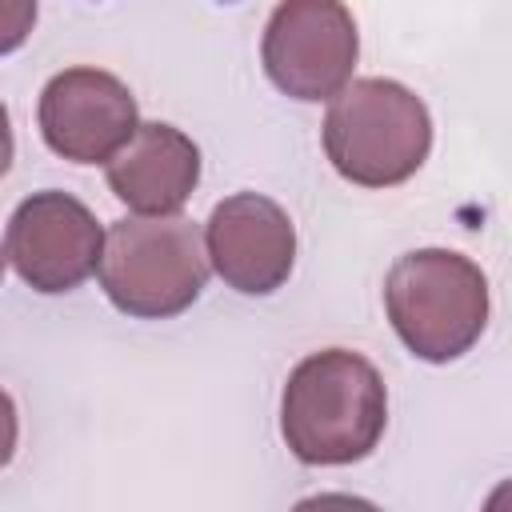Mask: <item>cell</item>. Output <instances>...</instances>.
I'll list each match as a JSON object with an SVG mask.
<instances>
[{"label": "cell", "instance_id": "277c9868", "mask_svg": "<svg viewBox=\"0 0 512 512\" xmlns=\"http://www.w3.org/2000/svg\"><path fill=\"white\" fill-rule=\"evenodd\" d=\"M384 312L404 348L428 364L460 360L488 324V276L452 248L396 256L384 280Z\"/></svg>", "mask_w": 512, "mask_h": 512}, {"label": "cell", "instance_id": "9c48e42d", "mask_svg": "<svg viewBox=\"0 0 512 512\" xmlns=\"http://www.w3.org/2000/svg\"><path fill=\"white\" fill-rule=\"evenodd\" d=\"M116 200L140 216L180 212L200 184V148L172 124H136V132L104 160Z\"/></svg>", "mask_w": 512, "mask_h": 512}, {"label": "cell", "instance_id": "6da1fadb", "mask_svg": "<svg viewBox=\"0 0 512 512\" xmlns=\"http://www.w3.org/2000/svg\"><path fill=\"white\" fill-rule=\"evenodd\" d=\"M388 424V392L372 360L348 348L304 356L280 396V436L300 464H356Z\"/></svg>", "mask_w": 512, "mask_h": 512}, {"label": "cell", "instance_id": "5bb4252c", "mask_svg": "<svg viewBox=\"0 0 512 512\" xmlns=\"http://www.w3.org/2000/svg\"><path fill=\"white\" fill-rule=\"evenodd\" d=\"M220 4H232V0H220Z\"/></svg>", "mask_w": 512, "mask_h": 512}, {"label": "cell", "instance_id": "8fae6325", "mask_svg": "<svg viewBox=\"0 0 512 512\" xmlns=\"http://www.w3.org/2000/svg\"><path fill=\"white\" fill-rule=\"evenodd\" d=\"M16 436H20L16 404H12V396L0 388V468L12 460V452H16Z\"/></svg>", "mask_w": 512, "mask_h": 512}, {"label": "cell", "instance_id": "30bf717a", "mask_svg": "<svg viewBox=\"0 0 512 512\" xmlns=\"http://www.w3.org/2000/svg\"><path fill=\"white\" fill-rule=\"evenodd\" d=\"M36 24V0H0V56L16 52Z\"/></svg>", "mask_w": 512, "mask_h": 512}, {"label": "cell", "instance_id": "ba28073f", "mask_svg": "<svg viewBox=\"0 0 512 512\" xmlns=\"http://www.w3.org/2000/svg\"><path fill=\"white\" fill-rule=\"evenodd\" d=\"M204 252L228 288L244 296H268L292 276L296 228L276 200L260 192H236L212 208L204 224Z\"/></svg>", "mask_w": 512, "mask_h": 512}, {"label": "cell", "instance_id": "7a4b0ae2", "mask_svg": "<svg viewBox=\"0 0 512 512\" xmlns=\"http://www.w3.org/2000/svg\"><path fill=\"white\" fill-rule=\"evenodd\" d=\"M208 252L196 220L180 212L124 216L104 232L96 264L104 296L132 320H172L208 284Z\"/></svg>", "mask_w": 512, "mask_h": 512}, {"label": "cell", "instance_id": "4fadbf2b", "mask_svg": "<svg viewBox=\"0 0 512 512\" xmlns=\"http://www.w3.org/2000/svg\"><path fill=\"white\" fill-rule=\"evenodd\" d=\"M4 260H8V256H4V244H0V280H4Z\"/></svg>", "mask_w": 512, "mask_h": 512}, {"label": "cell", "instance_id": "8992f818", "mask_svg": "<svg viewBox=\"0 0 512 512\" xmlns=\"http://www.w3.org/2000/svg\"><path fill=\"white\" fill-rule=\"evenodd\" d=\"M100 252L104 228L96 224L92 208L60 188L20 200L4 232V256L12 260L16 276L44 296L80 288L96 272Z\"/></svg>", "mask_w": 512, "mask_h": 512}, {"label": "cell", "instance_id": "7c38bea8", "mask_svg": "<svg viewBox=\"0 0 512 512\" xmlns=\"http://www.w3.org/2000/svg\"><path fill=\"white\" fill-rule=\"evenodd\" d=\"M12 152H16V140H12V120H8V108L0 104V176L12 168Z\"/></svg>", "mask_w": 512, "mask_h": 512}, {"label": "cell", "instance_id": "3957f363", "mask_svg": "<svg viewBox=\"0 0 512 512\" xmlns=\"http://www.w3.org/2000/svg\"><path fill=\"white\" fill-rule=\"evenodd\" d=\"M432 152V116L400 80H348L324 116V156L360 188H392L420 172Z\"/></svg>", "mask_w": 512, "mask_h": 512}, {"label": "cell", "instance_id": "5b68a950", "mask_svg": "<svg viewBox=\"0 0 512 512\" xmlns=\"http://www.w3.org/2000/svg\"><path fill=\"white\" fill-rule=\"evenodd\" d=\"M356 56L360 36L344 0H280L264 24V72L292 100H332L352 80Z\"/></svg>", "mask_w": 512, "mask_h": 512}, {"label": "cell", "instance_id": "52a82bcc", "mask_svg": "<svg viewBox=\"0 0 512 512\" xmlns=\"http://www.w3.org/2000/svg\"><path fill=\"white\" fill-rule=\"evenodd\" d=\"M44 144L72 164H104L140 124L136 96L104 68L56 72L36 104Z\"/></svg>", "mask_w": 512, "mask_h": 512}]
</instances>
